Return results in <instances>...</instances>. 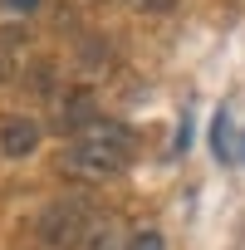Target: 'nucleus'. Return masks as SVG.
Listing matches in <instances>:
<instances>
[{
	"instance_id": "obj_7",
	"label": "nucleus",
	"mask_w": 245,
	"mask_h": 250,
	"mask_svg": "<svg viewBox=\"0 0 245 250\" xmlns=\"http://www.w3.org/2000/svg\"><path fill=\"white\" fill-rule=\"evenodd\" d=\"M0 5H5L10 15H30V10H40L44 0H0Z\"/></svg>"
},
{
	"instance_id": "obj_3",
	"label": "nucleus",
	"mask_w": 245,
	"mask_h": 250,
	"mask_svg": "<svg viewBox=\"0 0 245 250\" xmlns=\"http://www.w3.org/2000/svg\"><path fill=\"white\" fill-rule=\"evenodd\" d=\"M35 147H40V123L35 118L15 113V118L0 123V152H5V157H30Z\"/></svg>"
},
{
	"instance_id": "obj_2",
	"label": "nucleus",
	"mask_w": 245,
	"mask_h": 250,
	"mask_svg": "<svg viewBox=\"0 0 245 250\" xmlns=\"http://www.w3.org/2000/svg\"><path fill=\"white\" fill-rule=\"evenodd\" d=\"M88 230H93V206H88V196H59V201H49V206L40 211V221H35L40 250H74V245H83Z\"/></svg>"
},
{
	"instance_id": "obj_5",
	"label": "nucleus",
	"mask_w": 245,
	"mask_h": 250,
	"mask_svg": "<svg viewBox=\"0 0 245 250\" xmlns=\"http://www.w3.org/2000/svg\"><path fill=\"white\" fill-rule=\"evenodd\" d=\"M128 250H162V230H152V226H147V230H138V235L128 240Z\"/></svg>"
},
{
	"instance_id": "obj_1",
	"label": "nucleus",
	"mask_w": 245,
	"mask_h": 250,
	"mask_svg": "<svg viewBox=\"0 0 245 250\" xmlns=\"http://www.w3.org/2000/svg\"><path fill=\"white\" fill-rule=\"evenodd\" d=\"M128 157H133V128L98 113L88 128H79L69 138V147L59 157V172L74 177V182H108L128 167Z\"/></svg>"
},
{
	"instance_id": "obj_6",
	"label": "nucleus",
	"mask_w": 245,
	"mask_h": 250,
	"mask_svg": "<svg viewBox=\"0 0 245 250\" xmlns=\"http://www.w3.org/2000/svg\"><path fill=\"white\" fill-rule=\"evenodd\" d=\"M128 5L143 15H167V10H177V0H128Z\"/></svg>"
},
{
	"instance_id": "obj_4",
	"label": "nucleus",
	"mask_w": 245,
	"mask_h": 250,
	"mask_svg": "<svg viewBox=\"0 0 245 250\" xmlns=\"http://www.w3.org/2000/svg\"><path fill=\"white\" fill-rule=\"evenodd\" d=\"M93 118H98V108H93V88H69L64 103H59V128H64V133H79V128H88Z\"/></svg>"
}]
</instances>
